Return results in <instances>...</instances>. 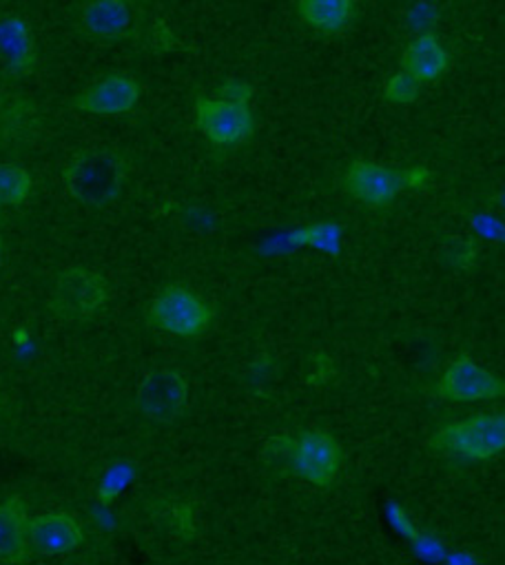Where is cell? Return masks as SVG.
<instances>
[{"mask_svg": "<svg viewBox=\"0 0 505 565\" xmlns=\"http://www.w3.org/2000/svg\"><path fill=\"white\" fill-rule=\"evenodd\" d=\"M284 457L291 472L311 481L313 486L329 488L342 466V448L324 430H307L298 439L271 441Z\"/></svg>", "mask_w": 505, "mask_h": 565, "instance_id": "4", "label": "cell"}, {"mask_svg": "<svg viewBox=\"0 0 505 565\" xmlns=\"http://www.w3.org/2000/svg\"><path fill=\"white\" fill-rule=\"evenodd\" d=\"M151 324L178 338H197L211 324V309L184 287H166L151 305Z\"/></svg>", "mask_w": 505, "mask_h": 565, "instance_id": "5", "label": "cell"}, {"mask_svg": "<svg viewBox=\"0 0 505 565\" xmlns=\"http://www.w3.org/2000/svg\"><path fill=\"white\" fill-rule=\"evenodd\" d=\"M428 448L443 457L485 461L505 450V413L476 415L437 430Z\"/></svg>", "mask_w": 505, "mask_h": 565, "instance_id": "2", "label": "cell"}, {"mask_svg": "<svg viewBox=\"0 0 505 565\" xmlns=\"http://www.w3.org/2000/svg\"><path fill=\"white\" fill-rule=\"evenodd\" d=\"M450 250V264L459 268H470L476 257V242L474 239H454Z\"/></svg>", "mask_w": 505, "mask_h": 565, "instance_id": "21", "label": "cell"}, {"mask_svg": "<svg viewBox=\"0 0 505 565\" xmlns=\"http://www.w3.org/2000/svg\"><path fill=\"white\" fill-rule=\"evenodd\" d=\"M125 182V162L111 149H87L65 171L69 195L87 206L114 202Z\"/></svg>", "mask_w": 505, "mask_h": 565, "instance_id": "1", "label": "cell"}, {"mask_svg": "<svg viewBox=\"0 0 505 565\" xmlns=\"http://www.w3.org/2000/svg\"><path fill=\"white\" fill-rule=\"evenodd\" d=\"M140 89L138 85L122 74H111L100 83L85 89L74 103L80 111L96 116H120L131 111L138 105Z\"/></svg>", "mask_w": 505, "mask_h": 565, "instance_id": "12", "label": "cell"}, {"mask_svg": "<svg viewBox=\"0 0 505 565\" xmlns=\"http://www.w3.org/2000/svg\"><path fill=\"white\" fill-rule=\"evenodd\" d=\"M470 226H472L481 237L505 244V224H503L498 217L485 215V213H472V215H470Z\"/></svg>", "mask_w": 505, "mask_h": 565, "instance_id": "20", "label": "cell"}, {"mask_svg": "<svg viewBox=\"0 0 505 565\" xmlns=\"http://www.w3.org/2000/svg\"><path fill=\"white\" fill-rule=\"evenodd\" d=\"M355 0H300V17L318 32L335 34L344 30L353 17Z\"/></svg>", "mask_w": 505, "mask_h": 565, "instance_id": "16", "label": "cell"}, {"mask_svg": "<svg viewBox=\"0 0 505 565\" xmlns=\"http://www.w3.org/2000/svg\"><path fill=\"white\" fill-rule=\"evenodd\" d=\"M107 302V285L89 268L74 266L61 273L54 285V311L67 320L92 318Z\"/></svg>", "mask_w": 505, "mask_h": 565, "instance_id": "6", "label": "cell"}, {"mask_svg": "<svg viewBox=\"0 0 505 565\" xmlns=\"http://www.w3.org/2000/svg\"><path fill=\"white\" fill-rule=\"evenodd\" d=\"M401 65H404V72L410 74L412 78L430 83L448 72L450 56L432 34H426L408 45V50L404 52Z\"/></svg>", "mask_w": 505, "mask_h": 565, "instance_id": "15", "label": "cell"}, {"mask_svg": "<svg viewBox=\"0 0 505 565\" xmlns=\"http://www.w3.org/2000/svg\"><path fill=\"white\" fill-rule=\"evenodd\" d=\"M437 395L450 402H483L505 397V380L476 366L470 355L461 353L441 375Z\"/></svg>", "mask_w": 505, "mask_h": 565, "instance_id": "7", "label": "cell"}, {"mask_svg": "<svg viewBox=\"0 0 505 565\" xmlns=\"http://www.w3.org/2000/svg\"><path fill=\"white\" fill-rule=\"evenodd\" d=\"M28 508L19 497L0 501V561H21L28 545Z\"/></svg>", "mask_w": 505, "mask_h": 565, "instance_id": "14", "label": "cell"}, {"mask_svg": "<svg viewBox=\"0 0 505 565\" xmlns=\"http://www.w3.org/2000/svg\"><path fill=\"white\" fill-rule=\"evenodd\" d=\"M384 98L388 103H395V105H408V103H415L419 98V81L412 78L410 74H397L388 81L386 89H384Z\"/></svg>", "mask_w": 505, "mask_h": 565, "instance_id": "19", "label": "cell"}, {"mask_svg": "<svg viewBox=\"0 0 505 565\" xmlns=\"http://www.w3.org/2000/svg\"><path fill=\"white\" fill-rule=\"evenodd\" d=\"M32 191L30 173L19 164H0V206H14Z\"/></svg>", "mask_w": 505, "mask_h": 565, "instance_id": "17", "label": "cell"}, {"mask_svg": "<svg viewBox=\"0 0 505 565\" xmlns=\"http://www.w3.org/2000/svg\"><path fill=\"white\" fill-rule=\"evenodd\" d=\"M492 202H496L498 206H505V193H498V195H494V198H492Z\"/></svg>", "mask_w": 505, "mask_h": 565, "instance_id": "24", "label": "cell"}, {"mask_svg": "<svg viewBox=\"0 0 505 565\" xmlns=\"http://www.w3.org/2000/svg\"><path fill=\"white\" fill-rule=\"evenodd\" d=\"M189 386L178 371L160 369L149 373L138 388V408L155 424H173L186 406Z\"/></svg>", "mask_w": 505, "mask_h": 565, "instance_id": "8", "label": "cell"}, {"mask_svg": "<svg viewBox=\"0 0 505 565\" xmlns=\"http://www.w3.org/2000/svg\"><path fill=\"white\" fill-rule=\"evenodd\" d=\"M222 94H224V100H233V103L246 105L248 98L253 96V89H250L248 85H241V83H228V85L222 89Z\"/></svg>", "mask_w": 505, "mask_h": 565, "instance_id": "23", "label": "cell"}, {"mask_svg": "<svg viewBox=\"0 0 505 565\" xmlns=\"http://www.w3.org/2000/svg\"><path fill=\"white\" fill-rule=\"evenodd\" d=\"M340 237H342V228L337 224H318V226L300 231L293 239L300 242V244H311L315 248H322L326 253L337 255L340 253Z\"/></svg>", "mask_w": 505, "mask_h": 565, "instance_id": "18", "label": "cell"}, {"mask_svg": "<svg viewBox=\"0 0 505 565\" xmlns=\"http://www.w3.org/2000/svg\"><path fill=\"white\" fill-rule=\"evenodd\" d=\"M36 63V45L30 25L14 14L0 17V67L28 74Z\"/></svg>", "mask_w": 505, "mask_h": 565, "instance_id": "13", "label": "cell"}, {"mask_svg": "<svg viewBox=\"0 0 505 565\" xmlns=\"http://www.w3.org/2000/svg\"><path fill=\"white\" fill-rule=\"evenodd\" d=\"M197 127L215 145H237L253 134V116L246 105L233 100H208L200 98L197 107Z\"/></svg>", "mask_w": 505, "mask_h": 565, "instance_id": "9", "label": "cell"}, {"mask_svg": "<svg viewBox=\"0 0 505 565\" xmlns=\"http://www.w3.org/2000/svg\"><path fill=\"white\" fill-rule=\"evenodd\" d=\"M428 178L430 171L421 164L397 171L368 160H353L346 171L344 186L355 200L373 209H382L390 204L401 191L421 189L428 182Z\"/></svg>", "mask_w": 505, "mask_h": 565, "instance_id": "3", "label": "cell"}, {"mask_svg": "<svg viewBox=\"0 0 505 565\" xmlns=\"http://www.w3.org/2000/svg\"><path fill=\"white\" fill-rule=\"evenodd\" d=\"M83 541L80 523L67 512H45L30 519L28 545L36 554L56 556L74 552Z\"/></svg>", "mask_w": 505, "mask_h": 565, "instance_id": "11", "label": "cell"}, {"mask_svg": "<svg viewBox=\"0 0 505 565\" xmlns=\"http://www.w3.org/2000/svg\"><path fill=\"white\" fill-rule=\"evenodd\" d=\"M388 521H390V525L397 530V532H401L406 539H410V541H417L419 539V530L415 527V523L410 521V516L404 512V508L401 505H397V503H388Z\"/></svg>", "mask_w": 505, "mask_h": 565, "instance_id": "22", "label": "cell"}, {"mask_svg": "<svg viewBox=\"0 0 505 565\" xmlns=\"http://www.w3.org/2000/svg\"><path fill=\"white\" fill-rule=\"evenodd\" d=\"M80 28L98 41H120L138 25L136 0H87L80 12Z\"/></svg>", "mask_w": 505, "mask_h": 565, "instance_id": "10", "label": "cell"}]
</instances>
